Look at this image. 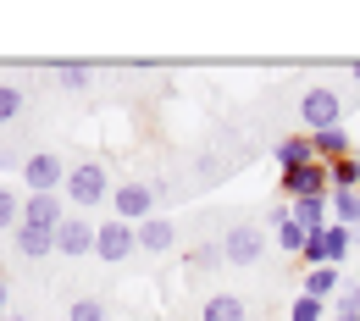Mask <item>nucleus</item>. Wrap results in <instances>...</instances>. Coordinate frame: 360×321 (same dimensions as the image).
<instances>
[{
	"mask_svg": "<svg viewBox=\"0 0 360 321\" xmlns=\"http://www.w3.org/2000/svg\"><path fill=\"white\" fill-rule=\"evenodd\" d=\"M321 244H327V266H344L349 249H355V232L338 228V222H327V228H321Z\"/></svg>",
	"mask_w": 360,
	"mask_h": 321,
	"instance_id": "16",
	"label": "nucleus"
},
{
	"mask_svg": "<svg viewBox=\"0 0 360 321\" xmlns=\"http://www.w3.org/2000/svg\"><path fill=\"white\" fill-rule=\"evenodd\" d=\"M327 216L338 222V228H360V188H333L327 194Z\"/></svg>",
	"mask_w": 360,
	"mask_h": 321,
	"instance_id": "13",
	"label": "nucleus"
},
{
	"mask_svg": "<svg viewBox=\"0 0 360 321\" xmlns=\"http://www.w3.org/2000/svg\"><path fill=\"white\" fill-rule=\"evenodd\" d=\"M327 321H344V316H327Z\"/></svg>",
	"mask_w": 360,
	"mask_h": 321,
	"instance_id": "30",
	"label": "nucleus"
},
{
	"mask_svg": "<svg viewBox=\"0 0 360 321\" xmlns=\"http://www.w3.org/2000/svg\"><path fill=\"white\" fill-rule=\"evenodd\" d=\"M61 216H67V199H61V194H22V222H28V228L56 232Z\"/></svg>",
	"mask_w": 360,
	"mask_h": 321,
	"instance_id": "9",
	"label": "nucleus"
},
{
	"mask_svg": "<svg viewBox=\"0 0 360 321\" xmlns=\"http://www.w3.org/2000/svg\"><path fill=\"white\" fill-rule=\"evenodd\" d=\"M188 266H194V272H205V266H222V244H200Z\"/></svg>",
	"mask_w": 360,
	"mask_h": 321,
	"instance_id": "26",
	"label": "nucleus"
},
{
	"mask_svg": "<svg viewBox=\"0 0 360 321\" xmlns=\"http://www.w3.org/2000/svg\"><path fill=\"white\" fill-rule=\"evenodd\" d=\"M327 183H333V188H360V155L333 161V166H327Z\"/></svg>",
	"mask_w": 360,
	"mask_h": 321,
	"instance_id": "21",
	"label": "nucleus"
},
{
	"mask_svg": "<svg viewBox=\"0 0 360 321\" xmlns=\"http://www.w3.org/2000/svg\"><path fill=\"white\" fill-rule=\"evenodd\" d=\"M134 249H139V238H134V228H128V222H117V216L94 222V261H105V266H122Z\"/></svg>",
	"mask_w": 360,
	"mask_h": 321,
	"instance_id": "5",
	"label": "nucleus"
},
{
	"mask_svg": "<svg viewBox=\"0 0 360 321\" xmlns=\"http://www.w3.org/2000/svg\"><path fill=\"white\" fill-rule=\"evenodd\" d=\"M355 84H360V61H355Z\"/></svg>",
	"mask_w": 360,
	"mask_h": 321,
	"instance_id": "29",
	"label": "nucleus"
},
{
	"mask_svg": "<svg viewBox=\"0 0 360 321\" xmlns=\"http://www.w3.org/2000/svg\"><path fill=\"white\" fill-rule=\"evenodd\" d=\"M266 255V232L255 228V222H238V228L222 232V261L227 266H255Z\"/></svg>",
	"mask_w": 360,
	"mask_h": 321,
	"instance_id": "6",
	"label": "nucleus"
},
{
	"mask_svg": "<svg viewBox=\"0 0 360 321\" xmlns=\"http://www.w3.org/2000/svg\"><path fill=\"white\" fill-rule=\"evenodd\" d=\"M17 222H22V194L11 183H0V232H11Z\"/></svg>",
	"mask_w": 360,
	"mask_h": 321,
	"instance_id": "23",
	"label": "nucleus"
},
{
	"mask_svg": "<svg viewBox=\"0 0 360 321\" xmlns=\"http://www.w3.org/2000/svg\"><path fill=\"white\" fill-rule=\"evenodd\" d=\"M277 249L300 255V249H305V228H294V222H277Z\"/></svg>",
	"mask_w": 360,
	"mask_h": 321,
	"instance_id": "25",
	"label": "nucleus"
},
{
	"mask_svg": "<svg viewBox=\"0 0 360 321\" xmlns=\"http://www.w3.org/2000/svg\"><path fill=\"white\" fill-rule=\"evenodd\" d=\"M311 155L321 166H333V161H344V155H355V144L344 128H327V133H311Z\"/></svg>",
	"mask_w": 360,
	"mask_h": 321,
	"instance_id": "12",
	"label": "nucleus"
},
{
	"mask_svg": "<svg viewBox=\"0 0 360 321\" xmlns=\"http://www.w3.org/2000/svg\"><path fill=\"white\" fill-rule=\"evenodd\" d=\"M0 321H28V316H22V310H6V316H0Z\"/></svg>",
	"mask_w": 360,
	"mask_h": 321,
	"instance_id": "28",
	"label": "nucleus"
},
{
	"mask_svg": "<svg viewBox=\"0 0 360 321\" xmlns=\"http://www.w3.org/2000/svg\"><path fill=\"white\" fill-rule=\"evenodd\" d=\"M111 216L128 222V228H139L144 216H155V183H144V178L117 183V188H111Z\"/></svg>",
	"mask_w": 360,
	"mask_h": 321,
	"instance_id": "3",
	"label": "nucleus"
},
{
	"mask_svg": "<svg viewBox=\"0 0 360 321\" xmlns=\"http://www.w3.org/2000/svg\"><path fill=\"white\" fill-rule=\"evenodd\" d=\"M67 321H111V305H105V299H94V294H84V299H72V305H67Z\"/></svg>",
	"mask_w": 360,
	"mask_h": 321,
	"instance_id": "20",
	"label": "nucleus"
},
{
	"mask_svg": "<svg viewBox=\"0 0 360 321\" xmlns=\"http://www.w3.org/2000/svg\"><path fill=\"white\" fill-rule=\"evenodd\" d=\"M56 255H67V261L94 255V222H89V216H78V211L61 216V228H56Z\"/></svg>",
	"mask_w": 360,
	"mask_h": 321,
	"instance_id": "8",
	"label": "nucleus"
},
{
	"mask_svg": "<svg viewBox=\"0 0 360 321\" xmlns=\"http://www.w3.org/2000/svg\"><path fill=\"white\" fill-rule=\"evenodd\" d=\"M288 222L305 228V232H321L333 222V216H327V199H294V205H288Z\"/></svg>",
	"mask_w": 360,
	"mask_h": 321,
	"instance_id": "14",
	"label": "nucleus"
},
{
	"mask_svg": "<svg viewBox=\"0 0 360 321\" xmlns=\"http://www.w3.org/2000/svg\"><path fill=\"white\" fill-rule=\"evenodd\" d=\"M111 172L100 166V161H78V166H67V183H61V199H67V211H78V216H89L94 205H111Z\"/></svg>",
	"mask_w": 360,
	"mask_h": 321,
	"instance_id": "1",
	"label": "nucleus"
},
{
	"mask_svg": "<svg viewBox=\"0 0 360 321\" xmlns=\"http://www.w3.org/2000/svg\"><path fill=\"white\" fill-rule=\"evenodd\" d=\"M305 161H316L311 155V133H288L283 144H277V166L288 172V166H305Z\"/></svg>",
	"mask_w": 360,
	"mask_h": 321,
	"instance_id": "17",
	"label": "nucleus"
},
{
	"mask_svg": "<svg viewBox=\"0 0 360 321\" xmlns=\"http://www.w3.org/2000/svg\"><path fill=\"white\" fill-rule=\"evenodd\" d=\"M134 238H139L144 255H167V249L178 244V228H172V216H144L134 228Z\"/></svg>",
	"mask_w": 360,
	"mask_h": 321,
	"instance_id": "10",
	"label": "nucleus"
},
{
	"mask_svg": "<svg viewBox=\"0 0 360 321\" xmlns=\"http://www.w3.org/2000/svg\"><path fill=\"white\" fill-rule=\"evenodd\" d=\"M22 105H28L22 84H0V128H6V122H17V117H22Z\"/></svg>",
	"mask_w": 360,
	"mask_h": 321,
	"instance_id": "22",
	"label": "nucleus"
},
{
	"mask_svg": "<svg viewBox=\"0 0 360 321\" xmlns=\"http://www.w3.org/2000/svg\"><path fill=\"white\" fill-rule=\"evenodd\" d=\"M338 288H344V282H338V272H333V266H316V272H305V294H311V299H333Z\"/></svg>",
	"mask_w": 360,
	"mask_h": 321,
	"instance_id": "19",
	"label": "nucleus"
},
{
	"mask_svg": "<svg viewBox=\"0 0 360 321\" xmlns=\"http://www.w3.org/2000/svg\"><path fill=\"white\" fill-rule=\"evenodd\" d=\"M333 310H327V299H311V294H300L294 305H288V321H327Z\"/></svg>",
	"mask_w": 360,
	"mask_h": 321,
	"instance_id": "24",
	"label": "nucleus"
},
{
	"mask_svg": "<svg viewBox=\"0 0 360 321\" xmlns=\"http://www.w3.org/2000/svg\"><path fill=\"white\" fill-rule=\"evenodd\" d=\"M283 194H288V205H294V199H327V194H333V183H327V166H321V161L288 166V172H283Z\"/></svg>",
	"mask_w": 360,
	"mask_h": 321,
	"instance_id": "7",
	"label": "nucleus"
},
{
	"mask_svg": "<svg viewBox=\"0 0 360 321\" xmlns=\"http://www.w3.org/2000/svg\"><path fill=\"white\" fill-rule=\"evenodd\" d=\"M300 122H305V133L344 128V94L327 89V84H311V89H305V100H300Z\"/></svg>",
	"mask_w": 360,
	"mask_h": 321,
	"instance_id": "2",
	"label": "nucleus"
},
{
	"mask_svg": "<svg viewBox=\"0 0 360 321\" xmlns=\"http://www.w3.org/2000/svg\"><path fill=\"white\" fill-rule=\"evenodd\" d=\"M200 321H250V310H244L238 294H211L205 310H200Z\"/></svg>",
	"mask_w": 360,
	"mask_h": 321,
	"instance_id": "15",
	"label": "nucleus"
},
{
	"mask_svg": "<svg viewBox=\"0 0 360 321\" xmlns=\"http://www.w3.org/2000/svg\"><path fill=\"white\" fill-rule=\"evenodd\" d=\"M61 183H67V161L56 150H34L22 161V188L28 194H61Z\"/></svg>",
	"mask_w": 360,
	"mask_h": 321,
	"instance_id": "4",
	"label": "nucleus"
},
{
	"mask_svg": "<svg viewBox=\"0 0 360 321\" xmlns=\"http://www.w3.org/2000/svg\"><path fill=\"white\" fill-rule=\"evenodd\" d=\"M11 244H17V255H22V261H45V255H56V232L28 228V222H17V228H11Z\"/></svg>",
	"mask_w": 360,
	"mask_h": 321,
	"instance_id": "11",
	"label": "nucleus"
},
{
	"mask_svg": "<svg viewBox=\"0 0 360 321\" xmlns=\"http://www.w3.org/2000/svg\"><path fill=\"white\" fill-rule=\"evenodd\" d=\"M50 78L61 84V89H89V61H50Z\"/></svg>",
	"mask_w": 360,
	"mask_h": 321,
	"instance_id": "18",
	"label": "nucleus"
},
{
	"mask_svg": "<svg viewBox=\"0 0 360 321\" xmlns=\"http://www.w3.org/2000/svg\"><path fill=\"white\" fill-rule=\"evenodd\" d=\"M11 310V282H6V272H0V316Z\"/></svg>",
	"mask_w": 360,
	"mask_h": 321,
	"instance_id": "27",
	"label": "nucleus"
}]
</instances>
